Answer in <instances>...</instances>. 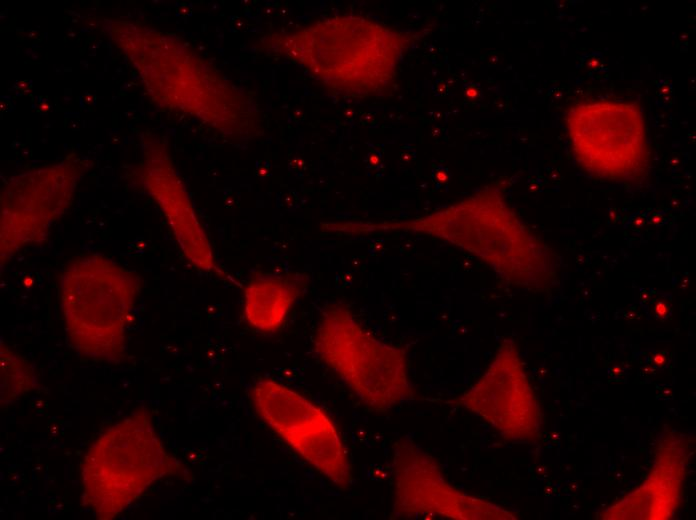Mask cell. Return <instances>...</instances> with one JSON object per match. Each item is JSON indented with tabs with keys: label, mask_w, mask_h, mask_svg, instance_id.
Returning a JSON list of instances; mask_svg holds the SVG:
<instances>
[{
	"label": "cell",
	"mask_w": 696,
	"mask_h": 520,
	"mask_svg": "<svg viewBox=\"0 0 696 520\" xmlns=\"http://www.w3.org/2000/svg\"><path fill=\"white\" fill-rule=\"evenodd\" d=\"M81 168L61 162L10 181L1 198V263L44 240L68 208Z\"/></svg>",
	"instance_id": "52a82bcc"
},
{
	"label": "cell",
	"mask_w": 696,
	"mask_h": 520,
	"mask_svg": "<svg viewBox=\"0 0 696 520\" xmlns=\"http://www.w3.org/2000/svg\"><path fill=\"white\" fill-rule=\"evenodd\" d=\"M139 290L138 276L105 256L93 254L72 260L60 285L71 345L86 357L120 361L125 356L127 327Z\"/></svg>",
	"instance_id": "3957f363"
},
{
	"label": "cell",
	"mask_w": 696,
	"mask_h": 520,
	"mask_svg": "<svg viewBox=\"0 0 696 520\" xmlns=\"http://www.w3.org/2000/svg\"><path fill=\"white\" fill-rule=\"evenodd\" d=\"M260 417L293 450L339 488L352 482V468L340 433L329 416L300 393L274 380L252 388Z\"/></svg>",
	"instance_id": "5b68a950"
},
{
	"label": "cell",
	"mask_w": 696,
	"mask_h": 520,
	"mask_svg": "<svg viewBox=\"0 0 696 520\" xmlns=\"http://www.w3.org/2000/svg\"><path fill=\"white\" fill-rule=\"evenodd\" d=\"M504 435L529 439L536 430V404L517 350L500 346L483 376L459 399Z\"/></svg>",
	"instance_id": "ba28073f"
},
{
	"label": "cell",
	"mask_w": 696,
	"mask_h": 520,
	"mask_svg": "<svg viewBox=\"0 0 696 520\" xmlns=\"http://www.w3.org/2000/svg\"><path fill=\"white\" fill-rule=\"evenodd\" d=\"M393 511L401 518L512 519L510 513L455 488L439 464L409 439L393 452Z\"/></svg>",
	"instance_id": "8992f818"
},
{
	"label": "cell",
	"mask_w": 696,
	"mask_h": 520,
	"mask_svg": "<svg viewBox=\"0 0 696 520\" xmlns=\"http://www.w3.org/2000/svg\"><path fill=\"white\" fill-rule=\"evenodd\" d=\"M150 414L139 408L91 444L81 466L82 500L98 519H113L158 479L180 474Z\"/></svg>",
	"instance_id": "7a4b0ae2"
},
{
	"label": "cell",
	"mask_w": 696,
	"mask_h": 520,
	"mask_svg": "<svg viewBox=\"0 0 696 520\" xmlns=\"http://www.w3.org/2000/svg\"><path fill=\"white\" fill-rule=\"evenodd\" d=\"M298 276L263 273L253 277L244 291V316L255 329L274 332L284 323L302 291Z\"/></svg>",
	"instance_id": "30bf717a"
},
{
	"label": "cell",
	"mask_w": 696,
	"mask_h": 520,
	"mask_svg": "<svg viewBox=\"0 0 696 520\" xmlns=\"http://www.w3.org/2000/svg\"><path fill=\"white\" fill-rule=\"evenodd\" d=\"M1 403L13 402L32 389L33 370L18 354L1 345Z\"/></svg>",
	"instance_id": "8fae6325"
},
{
	"label": "cell",
	"mask_w": 696,
	"mask_h": 520,
	"mask_svg": "<svg viewBox=\"0 0 696 520\" xmlns=\"http://www.w3.org/2000/svg\"><path fill=\"white\" fill-rule=\"evenodd\" d=\"M142 173L185 257L201 270L218 272L207 235L165 149L155 147L145 153Z\"/></svg>",
	"instance_id": "9c48e42d"
},
{
	"label": "cell",
	"mask_w": 696,
	"mask_h": 520,
	"mask_svg": "<svg viewBox=\"0 0 696 520\" xmlns=\"http://www.w3.org/2000/svg\"><path fill=\"white\" fill-rule=\"evenodd\" d=\"M313 342L320 359L366 406L388 410L413 399L403 350L374 337L344 304L323 310Z\"/></svg>",
	"instance_id": "277c9868"
},
{
	"label": "cell",
	"mask_w": 696,
	"mask_h": 520,
	"mask_svg": "<svg viewBox=\"0 0 696 520\" xmlns=\"http://www.w3.org/2000/svg\"><path fill=\"white\" fill-rule=\"evenodd\" d=\"M154 99L201 118L222 132H248L254 123L246 97L204 59L170 35L129 22L110 26Z\"/></svg>",
	"instance_id": "6da1fadb"
}]
</instances>
